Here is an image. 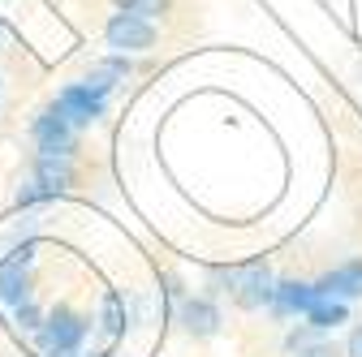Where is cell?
I'll return each mask as SVG.
<instances>
[{
    "label": "cell",
    "instance_id": "9a60e30c",
    "mask_svg": "<svg viewBox=\"0 0 362 357\" xmlns=\"http://www.w3.org/2000/svg\"><path fill=\"white\" fill-rule=\"evenodd\" d=\"M39 198H52L39 181H35V186H26V190H18V202H39Z\"/></svg>",
    "mask_w": 362,
    "mask_h": 357
},
{
    "label": "cell",
    "instance_id": "e0dca14e",
    "mask_svg": "<svg viewBox=\"0 0 362 357\" xmlns=\"http://www.w3.org/2000/svg\"><path fill=\"white\" fill-rule=\"evenodd\" d=\"M306 357H328V353H324V349H310V353H306Z\"/></svg>",
    "mask_w": 362,
    "mask_h": 357
},
{
    "label": "cell",
    "instance_id": "8992f818",
    "mask_svg": "<svg viewBox=\"0 0 362 357\" xmlns=\"http://www.w3.org/2000/svg\"><path fill=\"white\" fill-rule=\"evenodd\" d=\"M52 108H57L74 129H82V125H90V121H100V116H104V99H100V95H90L86 86H65Z\"/></svg>",
    "mask_w": 362,
    "mask_h": 357
},
{
    "label": "cell",
    "instance_id": "ba28073f",
    "mask_svg": "<svg viewBox=\"0 0 362 357\" xmlns=\"http://www.w3.org/2000/svg\"><path fill=\"white\" fill-rule=\"evenodd\" d=\"M35 181L48 190V194H61L74 186V164L69 155H52V151H39L35 155Z\"/></svg>",
    "mask_w": 362,
    "mask_h": 357
},
{
    "label": "cell",
    "instance_id": "2e32d148",
    "mask_svg": "<svg viewBox=\"0 0 362 357\" xmlns=\"http://www.w3.org/2000/svg\"><path fill=\"white\" fill-rule=\"evenodd\" d=\"M349 357H362V327L349 332Z\"/></svg>",
    "mask_w": 362,
    "mask_h": 357
},
{
    "label": "cell",
    "instance_id": "5bb4252c",
    "mask_svg": "<svg viewBox=\"0 0 362 357\" xmlns=\"http://www.w3.org/2000/svg\"><path fill=\"white\" fill-rule=\"evenodd\" d=\"M13 319H18V327H30V332H39V323H43V315H39V305H35V301H30V305H22Z\"/></svg>",
    "mask_w": 362,
    "mask_h": 357
},
{
    "label": "cell",
    "instance_id": "5b68a950",
    "mask_svg": "<svg viewBox=\"0 0 362 357\" xmlns=\"http://www.w3.org/2000/svg\"><path fill=\"white\" fill-rule=\"evenodd\" d=\"M30 133H35V143H39V151H52V155H74V125L57 112V108H48L43 116H35V125H30Z\"/></svg>",
    "mask_w": 362,
    "mask_h": 357
},
{
    "label": "cell",
    "instance_id": "3957f363",
    "mask_svg": "<svg viewBox=\"0 0 362 357\" xmlns=\"http://www.w3.org/2000/svg\"><path fill=\"white\" fill-rule=\"evenodd\" d=\"M104 35H108V48H117V52H147L156 43V26L139 13H117Z\"/></svg>",
    "mask_w": 362,
    "mask_h": 357
},
{
    "label": "cell",
    "instance_id": "30bf717a",
    "mask_svg": "<svg viewBox=\"0 0 362 357\" xmlns=\"http://www.w3.org/2000/svg\"><path fill=\"white\" fill-rule=\"evenodd\" d=\"M181 323H186L194 336H216V327H220V310H216L211 301H203V297H190L186 305H181Z\"/></svg>",
    "mask_w": 362,
    "mask_h": 357
},
{
    "label": "cell",
    "instance_id": "7c38bea8",
    "mask_svg": "<svg viewBox=\"0 0 362 357\" xmlns=\"http://www.w3.org/2000/svg\"><path fill=\"white\" fill-rule=\"evenodd\" d=\"M100 323H104V336H108V340H117V336L125 332V305H121L117 293H104V297H100Z\"/></svg>",
    "mask_w": 362,
    "mask_h": 357
},
{
    "label": "cell",
    "instance_id": "52a82bcc",
    "mask_svg": "<svg viewBox=\"0 0 362 357\" xmlns=\"http://www.w3.org/2000/svg\"><path fill=\"white\" fill-rule=\"evenodd\" d=\"M320 297H337V301H349V297H362V258H349L345 267L328 272L320 284Z\"/></svg>",
    "mask_w": 362,
    "mask_h": 357
},
{
    "label": "cell",
    "instance_id": "7a4b0ae2",
    "mask_svg": "<svg viewBox=\"0 0 362 357\" xmlns=\"http://www.w3.org/2000/svg\"><path fill=\"white\" fill-rule=\"evenodd\" d=\"M35 262V246H22L18 254H9L0 262V310L18 315L22 305H30V289H26V272Z\"/></svg>",
    "mask_w": 362,
    "mask_h": 357
},
{
    "label": "cell",
    "instance_id": "8fae6325",
    "mask_svg": "<svg viewBox=\"0 0 362 357\" xmlns=\"http://www.w3.org/2000/svg\"><path fill=\"white\" fill-rule=\"evenodd\" d=\"M349 319V310H345V301H337V297H320L310 310H306V323L315 327V332H332V327H341Z\"/></svg>",
    "mask_w": 362,
    "mask_h": 357
},
{
    "label": "cell",
    "instance_id": "6da1fadb",
    "mask_svg": "<svg viewBox=\"0 0 362 357\" xmlns=\"http://www.w3.org/2000/svg\"><path fill=\"white\" fill-rule=\"evenodd\" d=\"M82 340H86V323L69 310H57L39 323V353L43 357H78L82 353Z\"/></svg>",
    "mask_w": 362,
    "mask_h": 357
},
{
    "label": "cell",
    "instance_id": "4fadbf2b",
    "mask_svg": "<svg viewBox=\"0 0 362 357\" xmlns=\"http://www.w3.org/2000/svg\"><path fill=\"white\" fill-rule=\"evenodd\" d=\"M164 9H168V0H129L125 5V13H139V18H156Z\"/></svg>",
    "mask_w": 362,
    "mask_h": 357
},
{
    "label": "cell",
    "instance_id": "277c9868",
    "mask_svg": "<svg viewBox=\"0 0 362 357\" xmlns=\"http://www.w3.org/2000/svg\"><path fill=\"white\" fill-rule=\"evenodd\" d=\"M229 284H233L238 305H246V310L267 305V301H272V293H276V280H272V272H267L263 262L246 267V272H229Z\"/></svg>",
    "mask_w": 362,
    "mask_h": 357
},
{
    "label": "cell",
    "instance_id": "9c48e42d",
    "mask_svg": "<svg viewBox=\"0 0 362 357\" xmlns=\"http://www.w3.org/2000/svg\"><path fill=\"white\" fill-rule=\"evenodd\" d=\"M272 301H276L281 315H306V310L320 301V289H315V284H298V280H285V284H276Z\"/></svg>",
    "mask_w": 362,
    "mask_h": 357
}]
</instances>
